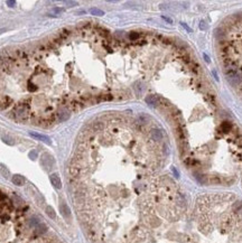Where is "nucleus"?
Returning a JSON list of instances; mask_svg holds the SVG:
<instances>
[{"mask_svg": "<svg viewBox=\"0 0 242 243\" xmlns=\"http://www.w3.org/2000/svg\"><path fill=\"white\" fill-rule=\"evenodd\" d=\"M223 37L221 56L224 74L242 92V17L229 25Z\"/></svg>", "mask_w": 242, "mask_h": 243, "instance_id": "1", "label": "nucleus"}, {"mask_svg": "<svg viewBox=\"0 0 242 243\" xmlns=\"http://www.w3.org/2000/svg\"><path fill=\"white\" fill-rule=\"evenodd\" d=\"M54 113H55L57 122H64V121L68 120L71 116V111H68L67 109H63V108H58L56 111H54Z\"/></svg>", "mask_w": 242, "mask_h": 243, "instance_id": "2", "label": "nucleus"}, {"mask_svg": "<svg viewBox=\"0 0 242 243\" xmlns=\"http://www.w3.org/2000/svg\"><path fill=\"white\" fill-rule=\"evenodd\" d=\"M145 101L151 106H158V105H160V96H158L156 94H149L145 98Z\"/></svg>", "mask_w": 242, "mask_h": 243, "instance_id": "3", "label": "nucleus"}, {"mask_svg": "<svg viewBox=\"0 0 242 243\" xmlns=\"http://www.w3.org/2000/svg\"><path fill=\"white\" fill-rule=\"evenodd\" d=\"M29 135L33 137V138H35V139H37V140H40L43 141V142H45L46 145H51L52 142H51V139L47 137V136H45V135H39V133H36V132H29Z\"/></svg>", "mask_w": 242, "mask_h": 243, "instance_id": "4", "label": "nucleus"}, {"mask_svg": "<svg viewBox=\"0 0 242 243\" xmlns=\"http://www.w3.org/2000/svg\"><path fill=\"white\" fill-rule=\"evenodd\" d=\"M150 138H151V140L161 141L162 140V132L159 129H151L150 130Z\"/></svg>", "mask_w": 242, "mask_h": 243, "instance_id": "5", "label": "nucleus"}, {"mask_svg": "<svg viewBox=\"0 0 242 243\" xmlns=\"http://www.w3.org/2000/svg\"><path fill=\"white\" fill-rule=\"evenodd\" d=\"M13 102V101L11 98H9V96H1L0 98V110L7 109Z\"/></svg>", "mask_w": 242, "mask_h": 243, "instance_id": "6", "label": "nucleus"}, {"mask_svg": "<svg viewBox=\"0 0 242 243\" xmlns=\"http://www.w3.org/2000/svg\"><path fill=\"white\" fill-rule=\"evenodd\" d=\"M49 179H51L52 185H53L56 189H59V188L62 187V181H61V178L58 177L57 174H52L51 177H49Z\"/></svg>", "mask_w": 242, "mask_h": 243, "instance_id": "7", "label": "nucleus"}, {"mask_svg": "<svg viewBox=\"0 0 242 243\" xmlns=\"http://www.w3.org/2000/svg\"><path fill=\"white\" fill-rule=\"evenodd\" d=\"M59 210H61V213H62V215L64 216L65 218H68L71 216V211H70V208H68V206H67L65 203H62L61 206H59Z\"/></svg>", "mask_w": 242, "mask_h": 243, "instance_id": "8", "label": "nucleus"}, {"mask_svg": "<svg viewBox=\"0 0 242 243\" xmlns=\"http://www.w3.org/2000/svg\"><path fill=\"white\" fill-rule=\"evenodd\" d=\"M13 183L17 186H23L25 184V179L20 175H15L13 177Z\"/></svg>", "mask_w": 242, "mask_h": 243, "instance_id": "9", "label": "nucleus"}, {"mask_svg": "<svg viewBox=\"0 0 242 243\" xmlns=\"http://www.w3.org/2000/svg\"><path fill=\"white\" fill-rule=\"evenodd\" d=\"M46 213H47V215H48V216H49L51 218H56L55 211H54L53 207H51V206H47V207H46Z\"/></svg>", "mask_w": 242, "mask_h": 243, "instance_id": "10", "label": "nucleus"}, {"mask_svg": "<svg viewBox=\"0 0 242 243\" xmlns=\"http://www.w3.org/2000/svg\"><path fill=\"white\" fill-rule=\"evenodd\" d=\"M90 13L91 15H94V16H103L104 13L102 11V10H100V9H98V8H91L90 9Z\"/></svg>", "mask_w": 242, "mask_h": 243, "instance_id": "11", "label": "nucleus"}, {"mask_svg": "<svg viewBox=\"0 0 242 243\" xmlns=\"http://www.w3.org/2000/svg\"><path fill=\"white\" fill-rule=\"evenodd\" d=\"M52 11L53 13H61L64 11V8H59V7H54L53 9H52Z\"/></svg>", "mask_w": 242, "mask_h": 243, "instance_id": "12", "label": "nucleus"}, {"mask_svg": "<svg viewBox=\"0 0 242 243\" xmlns=\"http://www.w3.org/2000/svg\"><path fill=\"white\" fill-rule=\"evenodd\" d=\"M6 3H7V6H9V7H15V6H16V1H13V0H7Z\"/></svg>", "mask_w": 242, "mask_h": 243, "instance_id": "13", "label": "nucleus"}, {"mask_svg": "<svg viewBox=\"0 0 242 243\" xmlns=\"http://www.w3.org/2000/svg\"><path fill=\"white\" fill-rule=\"evenodd\" d=\"M64 3H66V5H70L71 7L78 6V2H76V1H64Z\"/></svg>", "mask_w": 242, "mask_h": 243, "instance_id": "14", "label": "nucleus"}, {"mask_svg": "<svg viewBox=\"0 0 242 243\" xmlns=\"http://www.w3.org/2000/svg\"><path fill=\"white\" fill-rule=\"evenodd\" d=\"M29 157H30V159H36V157H37V153L36 151H30L29 153Z\"/></svg>", "mask_w": 242, "mask_h": 243, "instance_id": "15", "label": "nucleus"}, {"mask_svg": "<svg viewBox=\"0 0 242 243\" xmlns=\"http://www.w3.org/2000/svg\"><path fill=\"white\" fill-rule=\"evenodd\" d=\"M182 25H183V26H184V27H185V28H186V29H187V31H188V33H189V31H192V30H191V28H188V27H187V26H186V25H185V24H182Z\"/></svg>", "mask_w": 242, "mask_h": 243, "instance_id": "16", "label": "nucleus"}, {"mask_svg": "<svg viewBox=\"0 0 242 243\" xmlns=\"http://www.w3.org/2000/svg\"><path fill=\"white\" fill-rule=\"evenodd\" d=\"M201 28L202 29H204V28H205V26H204V23H203V21L201 23Z\"/></svg>", "mask_w": 242, "mask_h": 243, "instance_id": "17", "label": "nucleus"}, {"mask_svg": "<svg viewBox=\"0 0 242 243\" xmlns=\"http://www.w3.org/2000/svg\"><path fill=\"white\" fill-rule=\"evenodd\" d=\"M2 31H5V29H0V34H1Z\"/></svg>", "mask_w": 242, "mask_h": 243, "instance_id": "18", "label": "nucleus"}]
</instances>
